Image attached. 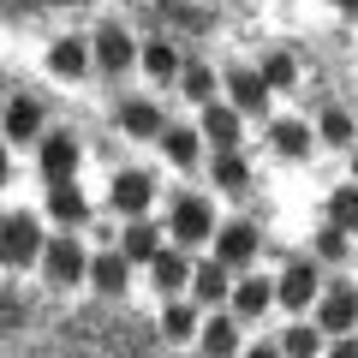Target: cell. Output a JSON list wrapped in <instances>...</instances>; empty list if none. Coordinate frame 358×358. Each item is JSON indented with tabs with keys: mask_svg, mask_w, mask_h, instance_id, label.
<instances>
[{
	"mask_svg": "<svg viewBox=\"0 0 358 358\" xmlns=\"http://www.w3.org/2000/svg\"><path fill=\"white\" fill-rule=\"evenodd\" d=\"M150 275H155V287H162L167 299H173L179 287H192V281H197V268L185 263V251H162V257L150 263Z\"/></svg>",
	"mask_w": 358,
	"mask_h": 358,
	"instance_id": "obj_23",
	"label": "cell"
},
{
	"mask_svg": "<svg viewBox=\"0 0 358 358\" xmlns=\"http://www.w3.org/2000/svg\"><path fill=\"white\" fill-rule=\"evenodd\" d=\"M352 179H358V143H352Z\"/></svg>",
	"mask_w": 358,
	"mask_h": 358,
	"instance_id": "obj_35",
	"label": "cell"
},
{
	"mask_svg": "<svg viewBox=\"0 0 358 358\" xmlns=\"http://www.w3.org/2000/svg\"><path fill=\"white\" fill-rule=\"evenodd\" d=\"M203 131H192V126H167L162 131V155H167V162H173V167H197V162H203Z\"/></svg>",
	"mask_w": 358,
	"mask_h": 358,
	"instance_id": "obj_20",
	"label": "cell"
},
{
	"mask_svg": "<svg viewBox=\"0 0 358 358\" xmlns=\"http://www.w3.org/2000/svg\"><path fill=\"white\" fill-rule=\"evenodd\" d=\"M42 281L48 287H78V281H90V251L78 239H48V257H42Z\"/></svg>",
	"mask_w": 358,
	"mask_h": 358,
	"instance_id": "obj_3",
	"label": "cell"
},
{
	"mask_svg": "<svg viewBox=\"0 0 358 358\" xmlns=\"http://www.w3.org/2000/svg\"><path fill=\"white\" fill-rule=\"evenodd\" d=\"M215 257L227 268H245L257 257V227L251 221H221V233H215Z\"/></svg>",
	"mask_w": 358,
	"mask_h": 358,
	"instance_id": "obj_11",
	"label": "cell"
},
{
	"mask_svg": "<svg viewBox=\"0 0 358 358\" xmlns=\"http://www.w3.org/2000/svg\"><path fill=\"white\" fill-rule=\"evenodd\" d=\"M268 150H275V155H281V162H305V155H310V126H305V120H268Z\"/></svg>",
	"mask_w": 358,
	"mask_h": 358,
	"instance_id": "obj_15",
	"label": "cell"
},
{
	"mask_svg": "<svg viewBox=\"0 0 358 358\" xmlns=\"http://www.w3.org/2000/svg\"><path fill=\"white\" fill-rule=\"evenodd\" d=\"M245 358H287V352H281V341H268V346H251Z\"/></svg>",
	"mask_w": 358,
	"mask_h": 358,
	"instance_id": "obj_34",
	"label": "cell"
},
{
	"mask_svg": "<svg viewBox=\"0 0 358 358\" xmlns=\"http://www.w3.org/2000/svg\"><path fill=\"white\" fill-rule=\"evenodd\" d=\"M310 251H317L322 263H346V257H352V233H346V227H334V221H322V227H317V239H310Z\"/></svg>",
	"mask_w": 358,
	"mask_h": 358,
	"instance_id": "obj_28",
	"label": "cell"
},
{
	"mask_svg": "<svg viewBox=\"0 0 358 358\" xmlns=\"http://www.w3.org/2000/svg\"><path fill=\"white\" fill-rule=\"evenodd\" d=\"M48 209H54V215H60V221H90V197L78 192V185H54Z\"/></svg>",
	"mask_w": 358,
	"mask_h": 358,
	"instance_id": "obj_32",
	"label": "cell"
},
{
	"mask_svg": "<svg viewBox=\"0 0 358 358\" xmlns=\"http://www.w3.org/2000/svg\"><path fill=\"white\" fill-rule=\"evenodd\" d=\"M227 96H233L239 114H263V108H268V78H263V66H233V72H227Z\"/></svg>",
	"mask_w": 358,
	"mask_h": 358,
	"instance_id": "obj_9",
	"label": "cell"
},
{
	"mask_svg": "<svg viewBox=\"0 0 358 358\" xmlns=\"http://www.w3.org/2000/svg\"><path fill=\"white\" fill-rule=\"evenodd\" d=\"M275 299H281V287L268 281V275H245L239 287H233V299H227V310L239 322H251V317H263L268 305H275Z\"/></svg>",
	"mask_w": 358,
	"mask_h": 358,
	"instance_id": "obj_10",
	"label": "cell"
},
{
	"mask_svg": "<svg viewBox=\"0 0 358 358\" xmlns=\"http://www.w3.org/2000/svg\"><path fill=\"white\" fill-rule=\"evenodd\" d=\"M322 358H358V341H352V334H341V341H334Z\"/></svg>",
	"mask_w": 358,
	"mask_h": 358,
	"instance_id": "obj_33",
	"label": "cell"
},
{
	"mask_svg": "<svg viewBox=\"0 0 358 358\" xmlns=\"http://www.w3.org/2000/svg\"><path fill=\"white\" fill-rule=\"evenodd\" d=\"M263 78H268V90H293V84H299V60H293L287 48L263 54Z\"/></svg>",
	"mask_w": 358,
	"mask_h": 358,
	"instance_id": "obj_31",
	"label": "cell"
},
{
	"mask_svg": "<svg viewBox=\"0 0 358 358\" xmlns=\"http://www.w3.org/2000/svg\"><path fill=\"white\" fill-rule=\"evenodd\" d=\"M233 268L221 263V257H209V263H197V281H192V293H197V305H221V299H233Z\"/></svg>",
	"mask_w": 358,
	"mask_h": 358,
	"instance_id": "obj_17",
	"label": "cell"
},
{
	"mask_svg": "<svg viewBox=\"0 0 358 358\" xmlns=\"http://www.w3.org/2000/svg\"><path fill=\"white\" fill-rule=\"evenodd\" d=\"M317 131H322V143H334V150L358 143V120L346 114V108H322V114H317Z\"/></svg>",
	"mask_w": 358,
	"mask_h": 358,
	"instance_id": "obj_26",
	"label": "cell"
},
{
	"mask_svg": "<svg viewBox=\"0 0 358 358\" xmlns=\"http://www.w3.org/2000/svg\"><path fill=\"white\" fill-rule=\"evenodd\" d=\"M275 287H281V310H310L322 293V275H317V263H287Z\"/></svg>",
	"mask_w": 358,
	"mask_h": 358,
	"instance_id": "obj_8",
	"label": "cell"
},
{
	"mask_svg": "<svg viewBox=\"0 0 358 358\" xmlns=\"http://www.w3.org/2000/svg\"><path fill=\"white\" fill-rule=\"evenodd\" d=\"M90 66H96V42H84V36H60L48 48V72L54 78H84Z\"/></svg>",
	"mask_w": 358,
	"mask_h": 358,
	"instance_id": "obj_12",
	"label": "cell"
},
{
	"mask_svg": "<svg viewBox=\"0 0 358 358\" xmlns=\"http://www.w3.org/2000/svg\"><path fill=\"white\" fill-rule=\"evenodd\" d=\"M108 209L126 215V221L150 215V209H155V173H150V167H120V173L108 179Z\"/></svg>",
	"mask_w": 358,
	"mask_h": 358,
	"instance_id": "obj_1",
	"label": "cell"
},
{
	"mask_svg": "<svg viewBox=\"0 0 358 358\" xmlns=\"http://www.w3.org/2000/svg\"><path fill=\"white\" fill-rule=\"evenodd\" d=\"M36 138H42V108L30 102V96H13V102H6V143L24 150V143H36Z\"/></svg>",
	"mask_w": 358,
	"mask_h": 358,
	"instance_id": "obj_16",
	"label": "cell"
},
{
	"mask_svg": "<svg viewBox=\"0 0 358 358\" xmlns=\"http://www.w3.org/2000/svg\"><path fill=\"white\" fill-rule=\"evenodd\" d=\"M209 138V150H239V138H245V114L239 108H203V126H197Z\"/></svg>",
	"mask_w": 358,
	"mask_h": 358,
	"instance_id": "obj_13",
	"label": "cell"
},
{
	"mask_svg": "<svg viewBox=\"0 0 358 358\" xmlns=\"http://www.w3.org/2000/svg\"><path fill=\"white\" fill-rule=\"evenodd\" d=\"M138 66H143V78H150V84H173V78L185 72V66H179V54H173V42H162V36H150V42H143Z\"/></svg>",
	"mask_w": 358,
	"mask_h": 358,
	"instance_id": "obj_19",
	"label": "cell"
},
{
	"mask_svg": "<svg viewBox=\"0 0 358 358\" xmlns=\"http://www.w3.org/2000/svg\"><path fill=\"white\" fill-rule=\"evenodd\" d=\"M281 352H287V358H322V329H310V322H293V329L281 334Z\"/></svg>",
	"mask_w": 358,
	"mask_h": 358,
	"instance_id": "obj_30",
	"label": "cell"
},
{
	"mask_svg": "<svg viewBox=\"0 0 358 358\" xmlns=\"http://www.w3.org/2000/svg\"><path fill=\"white\" fill-rule=\"evenodd\" d=\"M209 179H215L221 192H245V185H251V167H245L239 150H215L209 155Z\"/></svg>",
	"mask_w": 358,
	"mask_h": 358,
	"instance_id": "obj_24",
	"label": "cell"
},
{
	"mask_svg": "<svg viewBox=\"0 0 358 358\" xmlns=\"http://www.w3.org/2000/svg\"><path fill=\"white\" fill-rule=\"evenodd\" d=\"M78 155H84V143L72 131H42V143H36V162H42V173L54 185H72L78 179Z\"/></svg>",
	"mask_w": 358,
	"mask_h": 358,
	"instance_id": "obj_5",
	"label": "cell"
},
{
	"mask_svg": "<svg viewBox=\"0 0 358 358\" xmlns=\"http://www.w3.org/2000/svg\"><path fill=\"white\" fill-rule=\"evenodd\" d=\"M322 221H334V227H346L358 239V185H341V192H329V203H322Z\"/></svg>",
	"mask_w": 358,
	"mask_h": 358,
	"instance_id": "obj_27",
	"label": "cell"
},
{
	"mask_svg": "<svg viewBox=\"0 0 358 358\" xmlns=\"http://www.w3.org/2000/svg\"><path fill=\"white\" fill-rule=\"evenodd\" d=\"M120 126H126L131 138H162L167 120H162V108H155V102H126V108H120Z\"/></svg>",
	"mask_w": 358,
	"mask_h": 358,
	"instance_id": "obj_25",
	"label": "cell"
},
{
	"mask_svg": "<svg viewBox=\"0 0 358 358\" xmlns=\"http://www.w3.org/2000/svg\"><path fill=\"white\" fill-rule=\"evenodd\" d=\"M317 329L334 334V341H341V334H352V299H346V293L322 299V305H317Z\"/></svg>",
	"mask_w": 358,
	"mask_h": 358,
	"instance_id": "obj_29",
	"label": "cell"
},
{
	"mask_svg": "<svg viewBox=\"0 0 358 358\" xmlns=\"http://www.w3.org/2000/svg\"><path fill=\"white\" fill-rule=\"evenodd\" d=\"M162 334H167V341H179V346L197 341V334H203V310L185 305V299H167V305H162Z\"/></svg>",
	"mask_w": 358,
	"mask_h": 358,
	"instance_id": "obj_18",
	"label": "cell"
},
{
	"mask_svg": "<svg viewBox=\"0 0 358 358\" xmlns=\"http://www.w3.org/2000/svg\"><path fill=\"white\" fill-rule=\"evenodd\" d=\"M221 84H227V72H215V66H185V72H179V90H185L192 108H215Z\"/></svg>",
	"mask_w": 358,
	"mask_h": 358,
	"instance_id": "obj_21",
	"label": "cell"
},
{
	"mask_svg": "<svg viewBox=\"0 0 358 358\" xmlns=\"http://www.w3.org/2000/svg\"><path fill=\"white\" fill-rule=\"evenodd\" d=\"M167 233H173V245H179V251H192V245L215 239V233H221L215 203H209V197H179V203H173V215H167Z\"/></svg>",
	"mask_w": 358,
	"mask_h": 358,
	"instance_id": "obj_2",
	"label": "cell"
},
{
	"mask_svg": "<svg viewBox=\"0 0 358 358\" xmlns=\"http://www.w3.org/2000/svg\"><path fill=\"white\" fill-rule=\"evenodd\" d=\"M90 42H96V72H108V78L131 72V66H138V54H143V48H138V42H131L120 24H102Z\"/></svg>",
	"mask_w": 358,
	"mask_h": 358,
	"instance_id": "obj_7",
	"label": "cell"
},
{
	"mask_svg": "<svg viewBox=\"0 0 358 358\" xmlns=\"http://www.w3.org/2000/svg\"><path fill=\"white\" fill-rule=\"evenodd\" d=\"M48 257V233H42L36 215H13L6 221V263L13 268H42Z\"/></svg>",
	"mask_w": 358,
	"mask_h": 358,
	"instance_id": "obj_4",
	"label": "cell"
},
{
	"mask_svg": "<svg viewBox=\"0 0 358 358\" xmlns=\"http://www.w3.org/2000/svg\"><path fill=\"white\" fill-rule=\"evenodd\" d=\"M197 352H203V358H245L239 317H233V310H209V317H203V334H197Z\"/></svg>",
	"mask_w": 358,
	"mask_h": 358,
	"instance_id": "obj_6",
	"label": "cell"
},
{
	"mask_svg": "<svg viewBox=\"0 0 358 358\" xmlns=\"http://www.w3.org/2000/svg\"><path fill=\"white\" fill-rule=\"evenodd\" d=\"M120 251L131 257V263H155L162 257V233H155V221H126V233H120Z\"/></svg>",
	"mask_w": 358,
	"mask_h": 358,
	"instance_id": "obj_22",
	"label": "cell"
},
{
	"mask_svg": "<svg viewBox=\"0 0 358 358\" xmlns=\"http://www.w3.org/2000/svg\"><path fill=\"white\" fill-rule=\"evenodd\" d=\"M90 287L120 299V293L131 287V257H126V251H102V257H90Z\"/></svg>",
	"mask_w": 358,
	"mask_h": 358,
	"instance_id": "obj_14",
	"label": "cell"
}]
</instances>
